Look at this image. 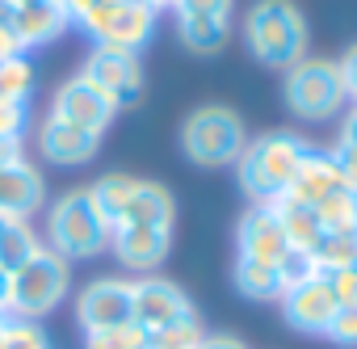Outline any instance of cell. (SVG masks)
Returning a JSON list of instances; mask_svg holds the SVG:
<instances>
[{"label": "cell", "instance_id": "9c48e42d", "mask_svg": "<svg viewBox=\"0 0 357 349\" xmlns=\"http://www.w3.org/2000/svg\"><path fill=\"white\" fill-rule=\"evenodd\" d=\"M190 311H194L190 295L176 286V282H168V278L143 274L139 282H130V320H135L143 332H155V328L181 320V315H190Z\"/></svg>", "mask_w": 357, "mask_h": 349}, {"label": "cell", "instance_id": "bcb514c9", "mask_svg": "<svg viewBox=\"0 0 357 349\" xmlns=\"http://www.w3.org/2000/svg\"><path fill=\"white\" fill-rule=\"evenodd\" d=\"M17 5H30V0H13V9H17Z\"/></svg>", "mask_w": 357, "mask_h": 349}, {"label": "cell", "instance_id": "60d3db41", "mask_svg": "<svg viewBox=\"0 0 357 349\" xmlns=\"http://www.w3.org/2000/svg\"><path fill=\"white\" fill-rule=\"evenodd\" d=\"M22 160V139H0V164Z\"/></svg>", "mask_w": 357, "mask_h": 349}, {"label": "cell", "instance_id": "f1b7e54d", "mask_svg": "<svg viewBox=\"0 0 357 349\" xmlns=\"http://www.w3.org/2000/svg\"><path fill=\"white\" fill-rule=\"evenodd\" d=\"M0 349H51V341H47V332L34 320H9L5 345H0Z\"/></svg>", "mask_w": 357, "mask_h": 349}, {"label": "cell", "instance_id": "d590c367", "mask_svg": "<svg viewBox=\"0 0 357 349\" xmlns=\"http://www.w3.org/2000/svg\"><path fill=\"white\" fill-rule=\"evenodd\" d=\"M336 72H340V84H344V97L357 105V43L336 59Z\"/></svg>", "mask_w": 357, "mask_h": 349}, {"label": "cell", "instance_id": "e575fe53", "mask_svg": "<svg viewBox=\"0 0 357 349\" xmlns=\"http://www.w3.org/2000/svg\"><path fill=\"white\" fill-rule=\"evenodd\" d=\"M328 156H332V164H336L340 186L357 194V147H349V143H340V139H336V147H332Z\"/></svg>", "mask_w": 357, "mask_h": 349}, {"label": "cell", "instance_id": "7402d4cb", "mask_svg": "<svg viewBox=\"0 0 357 349\" xmlns=\"http://www.w3.org/2000/svg\"><path fill=\"white\" fill-rule=\"evenodd\" d=\"M231 278H236V290H240L244 299H257V303L278 299V295L286 290V286H282L278 265H269V261H252V257H236Z\"/></svg>", "mask_w": 357, "mask_h": 349}, {"label": "cell", "instance_id": "5b68a950", "mask_svg": "<svg viewBox=\"0 0 357 349\" xmlns=\"http://www.w3.org/2000/svg\"><path fill=\"white\" fill-rule=\"evenodd\" d=\"M248 135H244V122L236 110L227 105H202L185 118L181 126V151L202 164V168H219V164H236L240 151H244Z\"/></svg>", "mask_w": 357, "mask_h": 349}, {"label": "cell", "instance_id": "ab89813d", "mask_svg": "<svg viewBox=\"0 0 357 349\" xmlns=\"http://www.w3.org/2000/svg\"><path fill=\"white\" fill-rule=\"evenodd\" d=\"M9 55H26V51H17V43H13V34H9V26H0V64H5Z\"/></svg>", "mask_w": 357, "mask_h": 349}, {"label": "cell", "instance_id": "5bb4252c", "mask_svg": "<svg viewBox=\"0 0 357 349\" xmlns=\"http://www.w3.org/2000/svg\"><path fill=\"white\" fill-rule=\"evenodd\" d=\"M236 248L240 257H252V261H269V265H282V257L290 253V240L273 215V207H248L240 228H236Z\"/></svg>", "mask_w": 357, "mask_h": 349}, {"label": "cell", "instance_id": "ac0fdd59", "mask_svg": "<svg viewBox=\"0 0 357 349\" xmlns=\"http://www.w3.org/2000/svg\"><path fill=\"white\" fill-rule=\"evenodd\" d=\"M332 190H340V177H336V164H332V156L328 151H319V147H307V156L298 160V168H294V181H290V190L282 194V198H294V202H324Z\"/></svg>", "mask_w": 357, "mask_h": 349}, {"label": "cell", "instance_id": "ee69618b", "mask_svg": "<svg viewBox=\"0 0 357 349\" xmlns=\"http://www.w3.org/2000/svg\"><path fill=\"white\" fill-rule=\"evenodd\" d=\"M143 5H151V9L160 13V9H172V0H143Z\"/></svg>", "mask_w": 357, "mask_h": 349}, {"label": "cell", "instance_id": "ffe728a7", "mask_svg": "<svg viewBox=\"0 0 357 349\" xmlns=\"http://www.w3.org/2000/svg\"><path fill=\"white\" fill-rule=\"evenodd\" d=\"M43 236L30 228V219H0V269L17 274L22 265H30L43 253Z\"/></svg>", "mask_w": 357, "mask_h": 349}, {"label": "cell", "instance_id": "836d02e7", "mask_svg": "<svg viewBox=\"0 0 357 349\" xmlns=\"http://www.w3.org/2000/svg\"><path fill=\"white\" fill-rule=\"evenodd\" d=\"M176 17H231V0H172Z\"/></svg>", "mask_w": 357, "mask_h": 349}, {"label": "cell", "instance_id": "8992f818", "mask_svg": "<svg viewBox=\"0 0 357 349\" xmlns=\"http://www.w3.org/2000/svg\"><path fill=\"white\" fill-rule=\"evenodd\" d=\"M344 84L336 59H298L286 68V105L303 122H332L344 110Z\"/></svg>", "mask_w": 357, "mask_h": 349}, {"label": "cell", "instance_id": "e0dca14e", "mask_svg": "<svg viewBox=\"0 0 357 349\" xmlns=\"http://www.w3.org/2000/svg\"><path fill=\"white\" fill-rule=\"evenodd\" d=\"M97 147H101V135H89V131H80V126H72V122H63V118H55V114H47L43 126H38V151H43V160H51V164L76 168V164L93 160Z\"/></svg>", "mask_w": 357, "mask_h": 349}, {"label": "cell", "instance_id": "4316f807", "mask_svg": "<svg viewBox=\"0 0 357 349\" xmlns=\"http://www.w3.org/2000/svg\"><path fill=\"white\" fill-rule=\"evenodd\" d=\"M34 93V64L26 55H9L0 64V101H30Z\"/></svg>", "mask_w": 357, "mask_h": 349}, {"label": "cell", "instance_id": "9a60e30c", "mask_svg": "<svg viewBox=\"0 0 357 349\" xmlns=\"http://www.w3.org/2000/svg\"><path fill=\"white\" fill-rule=\"evenodd\" d=\"M109 248L114 257L126 265V269H139V274H151L155 265H164L168 248H172V228H114L109 232Z\"/></svg>", "mask_w": 357, "mask_h": 349}, {"label": "cell", "instance_id": "2e32d148", "mask_svg": "<svg viewBox=\"0 0 357 349\" xmlns=\"http://www.w3.org/2000/svg\"><path fill=\"white\" fill-rule=\"evenodd\" d=\"M68 30V13L59 0H30V5H17L9 17V34L17 43V51H34L55 43Z\"/></svg>", "mask_w": 357, "mask_h": 349}, {"label": "cell", "instance_id": "44dd1931", "mask_svg": "<svg viewBox=\"0 0 357 349\" xmlns=\"http://www.w3.org/2000/svg\"><path fill=\"white\" fill-rule=\"evenodd\" d=\"M273 207V215H278V223H282V232H286V240H290V248H311L319 236H324V223H319V211L311 207V202H294V198H278V202H269Z\"/></svg>", "mask_w": 357, "mask_h": 349}, {"label": "cell", "instance_id": "484cf974", "mask_svg": "<svg viewBox=\"0 0 357 349\" xmlns=\"http://www.w3.org/2000/svg\"><path fill=\"white\" fill-rule=\"evenodd\" d=\"M324 232H357V194L353 190H332L324 202H315Z\"/></svg>", "mask_w": 357, "mask_h": 349}, {"label": "cell", "instance_id": "f546056e", "mask_svg": "<svg viewBox=\"0 0 357 349\" xmlns=\"http://www.w3.org/2000/svg\"><path fill=\"white\" fill-rule=\"evenodd\" d=\"M278 274H282V286H298V282H307V278H319V269H315V261H311L307 248H290V253L282 257Z\"/></svg>", "mask_w": 357, "mask_h": 349}, {"label": "cell", "instance_id": "ba28073f", "mask_svg": "<svg viewBox=\"0 0 357 349\" xmlns=\"http://www.w3.org/2000/svg\"><path fill=\"white\" fill-rule=\"evenodd\" d=\"M89 84H97L114 110L122 105H135L139 93H143V64L135 51H118V47H93V55L84 59V72H80Z\"/></svg>", "mask_w": 357, "mask_h": 349}, {"label": "cell", "instance_id": "d6986e66", "mask_svg": "<svg viewBox=\"0 0 357 349\" xmlns=\"http://www.w3.org/2000/svg\"><path fill=\"white\" fill-rule=\"evenodd\" d=\"M172 219H176L172 194L164 186H155V181H135L122 228H130V223H139V228H172Z\"/></svg>", "mask_w": 357, "mask_h": 349}, {"label": "cell", "instance_id": "6da1fadb", "mask_svg": "<svg viewBox=\"0 0 357 349\" xmlns=\"http://www.w3.org/2000/svg\"><path fill=\"white\" fill-rule=\"evenodd\" d=\"M307 147L311 143L294 131H269V135L244 143V151L236 160V177H240V190L252 198V207H269L290 190L294 168L307 156Z\"/></svg>", "mask_w": 357, "mask_h": 349}, {"label": "cell", "instance_id": "b9f144b4", "mask_svg": "<svg viewBox=\"0 0 357 349\" xmlns=\"http://www.w3.org/2000/svg\"><path fill=\"white\" fill-rule=\"evenodd\" d=\"M5 307H9V274L0 269V311H5ZM5 315H9V311H5Z\"/></svg>", "mask_w": 357, "mask_h": 349}, {"label": "cell", "instance_id": "8d00e7d4", "mask_svg": "<svg viewBox=\"0 0 357 349\" xmlns=\"http://www.w3.org/2000/svg\"><path fill=\"white\" fill-rule=\"evenodd\" d=\"M198 349H248L240 336H227V332H206Z\"/></svg>", "mask_w": 357, "mask_h": 349}, {"label": "cell", "instance_id": "f6af8a7d", "mask_svg": "<svg viewBox=\"0 0 357 349\" xmlns=\"http://www.w3.org/2000/svg\"><path fill=\"white\" fill-rule=\"evenodd\" d=\"M5 328H9V315L0 311V345H5Z\"/></svg>", "mask_w": 357, "mask_h": 349}, {"label": "cell", "instance_id": "4dcf8cb0", "mask_svg": "<svg viewBox=\"0 0 357 349\" xmlns=\"http://www.w3.org/2000/svg\"><path fill=\"white\" fill-rule=\"evenodd\" d=\"M30 126V105L26 101H0V139H22Z\"/></svg>", "mask_w": 357, "mask_h": 349}, {"label": "cell", "instance_id": "cb8c5ba5", "mask_svg": "<svg viewBox=\"0 0 357 349\" xmlns=\"http://www.w3.org/2000/svg\"><path fill=\"white\" fill-rule=\"evenodd\" d=\"M307 253H311V261H315L319 274H332V269L357 265V232H324Z\"/></svg>", "mask_w": 357, "mask_h": 349}, {"label": "cell", "instance_id": "3957f363", "mask_svg": "<svg viewBox=\"0 0 357 349\" xmlns=\"http://www.w3.org/2000/svg\"><path fill=\"white\" fill-rule=\"evenodd\" d=\"M47 248L59 253L68 265L72 261H89L97 253L109 248V228L105 219L97 215L89 190H72L63 194L55 207H51V219H47Z\"/></svg>", "mask_w": 357, "mask_h": 349}, {"label": "cell", "instance_id": "7bdbcfd3", "mask_svg": "<svg viewBox=\"0 0 357 349\" xmlns=\"http://www.w3.org/2000/svg\"><path fill=\"white\" fill-rule=\"evenodd\" d=\"M9 17H13V0H0V26H9Z\"/></svg>", "mask_w": 357, "mask_h": 349}, {"label": "cell", "instance_id": "1f68e13d", "mask_svg": "<svg viewBox=\"0 0 357 349\" xmlns=\"http://www.w3.org/2000/svg\"><path fill=\"white\" fill-rule=\"evenodd\" d=\"M324 336L344 345V349H357V307H336V315H332Z\"/></svg>", "mask_w": 357, "mask_h": 349}, {"label": "cell", "instance_id": "8fae6325", "mask_svg": "<svg viewBox=\"0 0 357 349\" xmlns=\"http://www.w3.org/2000/svg\"><path fill=\"white\" fill-rule=\"evenodd\" d=\"M278 303H282V315H286V324L294 332H315V336L328 332V324H332V315L340 307L336 295H332V286L324 282V274L319 278H307L298 286H286L278 295Z\"/></svg>", "mask_w": 357, "mask_h": 349}, {"label": "cell", "instance_id": "d4e9b609", "mask_svg": "<svg viewBox=\"0 0 357 349\" xmlns=\"http://www.w3.org/2000/svg\"><path fill=\"white\" fill-rule=\"evenodd\" d=\"M202 336H206V328H202L198 311H190V315H181V320H172V324L147 332V349H198Z\"/></svg>", "mask_w": 357, "mask_h": 349}, {"label": "cell", "instance_id": "74e56055", "mask_svg": "<svg viewBox=\"0 0 357 349\" xmlns=\"http://www.w3.org/2000/svg\"><path fill=\"white\" fill-rule=\"evenodd\" d=\"M59 5H63V13H68V22H80L89 9H97L101 5V0H59Z\"/></svg>", "mask_w": 357, "mask_h": 349}, {"label": "cell", "instance_id": "603a6c76", "mask_svg": "<svg viewBox=\"0 0 357 349\" xmlns=\"http://www.w3.org/2000/svg\"><path fill=\"white\" fill-rule=\"evenodd\" d=\"M176 34L194 55H215L231 38V17H176Z\"/></svg>", "mask_w": 357, "mask_h": 349}, {"label": "cell", "instance_id": "30bf717a", "mask_svg": "<svg viewBox=\"0 0 357 349\" xmlns=\"http://www.w3.org/2000/svg\"><path fill=\"white\" fill-rule=\"evenodd\" d=\"M51 114L63 118V122H72V126H80V131H89V135H101V131L114 122L118 110H114V101H109L97 84H89L84 76H72V80H63V84L55 89Z\"/></svg>", "mask_w": 357, "mask_h": 349}, {"label": "cell", "instance_id": "d6a6232c", "mask_svg": "<svg viewBox=\"0 0 357 349\" xmlns=\"http://www.w3.org/2000/svg\"><path fill=\"white\" fill-rule=\"evenodd\" d=\"M324 282L332 286V295H336L340 307H357V265L332 269V274H324Z\"/></svg>", "mask_w": 357, "mask_h": 349}, {"label": "cell", "instance_id": "7a4b0ae2", "mask_svg": "<svg viewBox=\"0 0 357 349\" xmlns=\"http://www.w3.org/2000/svg\"><path fill=\"white\" fill-rule=\"evenodd\" d=\"M244 43L265 68H294L307 59V22L290 0H257L244 13Z\"/></svg>", "mask_w": 357, "mask_h": 349}, {"label": "cell", "instance_id": "4fadbf2b", "mask_svg": "<svg viewBox=\"0 0 357 349\" xmlns=\"http://www.w3.org/2000/svg\"><path fill=\"white\" fill-rule=\"evenodd\" d=\"M47 202V181L43 172L22 156L0 164V219H30Z\"/></svg>", "mask_w": 357, "mask_h": 349}, {"label": "cell", "instance_id": "52a82bcc", "mask_svg": "<svg viewBox=\"0 0 357 349\" xmlns=\"http://www.w3.org/2000/svg\"><path fill=\"white\" fill-rule=\"evenodd\" d=\"M80 30L97 47H118V51H143L147 38L155 34V9L143 0H101L97 9L80 17Z\"/></svg>", "mask_w": 357, "mask_h": 349}, {"label": "cell", "instance_id": "7c38bea8", "mask_svg": "<svg viewBox=\"0 0 357 349\" xmlns=\"http://www.w3.org/2000/svg\"><path fill=\"white\" fill-rule=\"evenodd\" d=\"M76 324L84 332L130 324V282L126 278H97L76 295Z\"/></svg>", "mask_w": 357, "mask_h": 349}, {"label": "cell", "instance_id": "f35d334b", "mask_svg": "<svg viewBox=\"0 0 357 349\" xmlns=\"http://www.w3.org/2000/svg\"><path fill=\"white\" fill-rule=\"evenodd\" d=\"M340 143H349V147H357V105L340 118Z\"/></svg>", "mask_w": 357, "mask_h": 349}, {"label": "cell", "instance_id": "277c9868", "mask_svg": "<svg viewBox=\"0 0 357 349\" xmlns=\"http://www.w3.org/2000/svg\"><path fill=\"white\" fill-rule=\"evenodd\" d=\"M68 290H72V265L59 257V253H51V248H43L30 265H22L17 274H9V320H43V315H51L63 299H68Z\"/></svg>", "mask_w": 357, "mask_h": 349}, {"label": "cell", "instance_id": "83f0119b", "mask_svg": "<svg viewBox=\"0 0 357 349\" xmlns=\"http://www.w3.org/2000/svg\"><path fill=\"white\" fill-rule=\"evenodd\" d=\"M84 349H147V332L135 320L118 328H97V332H84Z\"/></svg>", "mask_w": 357, "mask_h": 349}]
</instances>
